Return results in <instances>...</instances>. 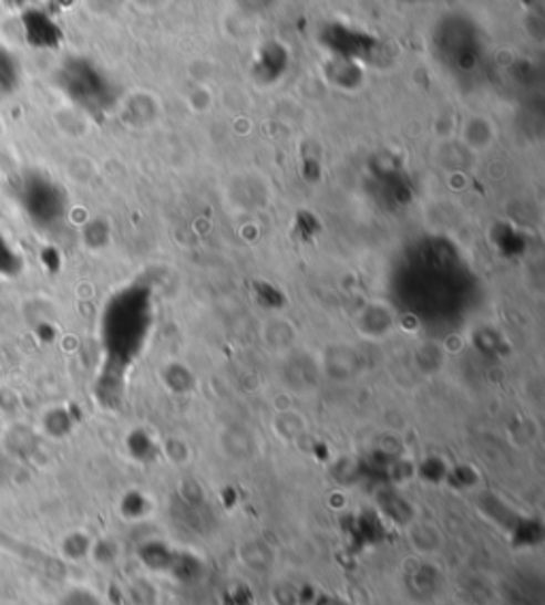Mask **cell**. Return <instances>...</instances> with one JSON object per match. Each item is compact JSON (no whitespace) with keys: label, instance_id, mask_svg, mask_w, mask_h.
I'll return each instance as SVG.
<instances>
[{"label":"cell","instance_id":"5b68a950","mask_svg":"<svg viewBox=\"0 0 545 605\" xmlns=\"http://www.w3.org/2000/svg\"><path fill=\"white\" fill-rule=\"evenodd\" d=\"M18 268H20V262H18L16 249L0 234V272L13 274V272H18Z\"/></svg>","mask_w":545,"mask_h":605},{"label":"cell","instance_id":"3957f363","mask_svg":"<svg viewBox=\"0 0 545 605\" xmlns=\"http://www.w3.org/2000/svg\"><path fill=\"white\" fill-rule=\"evenodd\" d=\"M24 28H27L28 39L37 48H54L60 39V30L54 24V20L45 13L43 15V27H39L37 20V9H28L24 13Z\"/></svg>","mask_w":545,"mask_h":605},{"label":"cell","instance_id":"7a4b0ae2","mask_svg":"<svg viewBox=\"0 0 545 605\" xmlns=\"http://www.w3.org/2000/svg\"><path fill=\"white\" fill-rule=\"evenodd\" d=\"M60 85L64 92L80 105L92 111V106L99 105L101 101V77L99 73L82 60H71L60 71Z\"/></svg>","mask_w":545,"mask_h":605},{"label":"cell","instance_id":"6da1fadb","mask_svg":"<svg viewBox=\"0 0 545 605\" xmlns=\"http://www.w3.org/2000/svg\"><path fill=\"white\" fill-rule=\"evenodd\" d=\"M18 200L28 219L39 228H50L64 209L60 187L43 175H28L20 185Z\"/></svg>","mask_w":545,"mask_h":605},{"label":"cell","instance_id":"277c9868","mask_svg":"<svg viewBox=\"0 0 545 605\" xmlns=\"http://www.w3.org/2000/svg\"><path fill=\"white\" fill-rule=\"evenodd\" d=\"M20 85V62L7 48L0 45V101L11 96Z\"/></svg>","mask_w":545,"mask_h":605}]
</instances>
